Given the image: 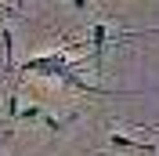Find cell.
Masks as SVG:
<instances>
[{
    "instance_id": "cell-1",
    "label": "cell",
    "mask_w": 159,
    "mask_h": 156,
    "mask_svg": "<svg viewBox=\"0 0 159 156\" xmlns=\"http://www.w3.org/2000/svg\"><path fill=\"white\" fill-rule=\"evenodd\" d=\"M90 44H94L90 69H101V62H105V44H109V26H105V22H94V29H90Z\"/></svg>"
},
{
    "instance_id": "cell-2",
    "label": "cell",
    "mask_w": 159,
    "mask_h": 156,
    "mask_svg": "<svg viewBox=\"0 0 159 156\" xmlns=\"http://www.w3.org/2000/svg\"><path fill=\"white\" fill-rule=\"evenodd\" d=\"M109 142L116 149H134V153H148V156H159V149L152 145V142H138V138H127V134H119V131H112Z\"/></svg>"
},
{
    "instance_id": "cell-3",
    "label": "cell",
    "mask_w": 159,
    "mask_h": 156,
    "mask_svg": "<svg viewBox=\"0 0 159 156\" xmlns=\"http://www.w3.org/2000/svg\"><path fill=\"white\" fill-rule=\"evenodd\" d=\"M0 40H4V73H7L11 76V69H15V58H11V47H15V44H11V26H4V29H0Z\"/></svg>"
},
{
    "instance_id": "cell-4",
    "label": "cell",
    "mask_w": 159,
    "mask_h": 156,
    "mask_svg": "<svg viewBox=\"0 0 159 156\" xmlns=\"http://www.w3.org/2000/svg\"><path fill=\"white\" fill-rule=\"evenodd\" d=\"M18 120H25V124L43 120V109H40V105H25V109H18Z\"/></svg>"
},
{
    "instance_id": "cell-5",
    "label": "cell",
    "mask_w": 159,
    "mask_h": 156,
    "mask_svg": "<svg viewBox=\"0 0 159 156\" xmlns=\"http://www.w3.org/2000/svg\"><path fill=\"white\" fill-rule=\"evenodd\" d=\"M4 116H7V124L18 120V95H15V87H11V95H7V113H4Z\"/></svg>"
},
{
    "instance_id": "cell-6",
    "label": "cell",
    "mask_w": 159,
    "mask_h": 156,
    "mask_svg": "<svg viewBox=\"0 0 159 156\" xmlns=\"http://www.w3.org/2000/svg\"><path fill=\"white\" fill-rule=\"evenodd\" d=\"M11 134H15L11 127H7V131H4V134H0V153H4V145H7V142H11Z\"/></svg>"
},
{
    "instance_id": "cell-7",
    "label": "cell",
    "mask_w": 159,
    "mask_h": 156,
    "mask_svg": "<svg viewBox=\"0 0 159 156\" xmlns=\"http://www.w3.org/2000/svg\"><path fill=\"white\" fill-rule=\"evenodd\" d=\"M72 7H76V11H87V0H72Z\"/></svg>"
},
{
    "instance_id": "cell-8",
    "label": "cell",
    "mask_w": 159,
    "mask_h": 156,
    "mask_svg": "<svg viewBox=\"0 0 159 156\" xmlns=\"http://www.w3.org/2000/svg\"><path fill=\"white\" fill-rule=\"evenodd\" d=\"M0 7H4V4H0ZM4 11H11V7H4Z\"/></svg>"
}]
</instances>
